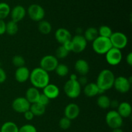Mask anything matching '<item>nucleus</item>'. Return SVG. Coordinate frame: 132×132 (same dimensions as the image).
Wrapping results in <instances>:
<instances>
[{"instance_id": "2eb2a0df", "label": "nucleus", "mask_w": 132, "mask_h": 132, "mask_svg": "<svg viewBox=\"0 0 132 132\" xmlns=\"http://www.w3.org/2000/svg\"><path fill=\"white\" fill-rule=\"evenodd\" d=\"M72 35L69 30L64 28H59L55 31V38L61 45H63L72 39Z\"/></svg>"}, {"instance_id": "f257e3e1", "label": "nucleus", "mask_w": 132, "mask_h": 132, "mask_svg": "<svg viewBox=\"0 0 132 132\" xmlns=\"http://www.w3.org/2000/svg\"><path fill=\"white\" fill-rule=\"evenodd\" d=\"M29 79L34 87L37 89H43L50 82V76L40 67L34 68L30 72Z\"/></svg>"}, {"instance_id": "bb28decb", "label": "nucleus", "mask_w": 132, "mask_h": 132, "mask_svg": "<svg viewBox=\"0 0 132 132\" xmlns=\"http://www.w3.org/2000/svg\"><path fill=\"white\" fill-rule=\"evenodd\" d=\"M19 30V27H18V23L13 21H10L6 23V32L9 36H14L18 33Z\"/></svg>"}, {"instance_id": "c9c22d12", "label": "nucleus", "mask_w": 132, "mask_h": 132, "mask_svg": "<svg viewBox=\"0 0 132 132\" xmlns=\"http://www.w3.org/2000/svg\"><path fill=\"white\" fill-rule=\"evenodd\" d=\"M6 79V73L5 70L0 67V84L5 82Z\"/></svg>"}, {"instance_id": "1a4fd4ad", "label": "nucleus", "mask_w": 132, "mask_h": 132, "mask_svg": "<svg viewBox=\"0 0 132 132\" xmlns=\"http://www.w3.org/2000/svg\"><path fill=\"white\" fill-rule=\"evenodd\" d=\"M29 18L34 21L39 22L43 20L45 16V9L38 4H32L30 5L27 10Z\"/></svg>"}, {"instance_id": "c03bdc74", "label": "nucleus", "mask_w": 132, "mask_h": 132, "mask_svg": "<svg viewBox=\"0 0 132 132\" xmlns=\"http://www.w3.org/2000/svg\"><path fill=\"white\" fill-rule=\"evenodd\" d=\"M112 132H124V131H122L121 128H117V129H113V130H112Z\"/></svg>"}, {"instance_id": "e433bc0d", "label": "nucleus", "mask_w": 132, "mask_h": 132, "mask_svg": "<svg viewBox=\"0 0 132 132\" xmlns=\"http://www.w3.org/2000/svg\"><path fill=\"white\" fill-rule=\"evenodd\" d=\"M23 114H24V119H25L26 120H27V121H32L34 119V116L32 112H31L30 110H28V111L24 112Z\"/></svg>"}, {"instance_id": "37998d69", "label": "nucleus", "mask_w": 132, "mask_h": 132, "mask_svg": "<svg viewBox=\"0 0 132 132\" xmlns=\"http://www.w3.org/2000/svg\"><path fill=\"white\" fill-rule=\"evenodd\" d=\"M70 80H77V76H76V74H74V73H73V74H72L70 76Z\"/></svg>"}, {"instance_id": "412c9836", "label": "nucleus", "mask_w": 132, "mask_h": 132, "mask_svg": "<svg viewBox=\"0 0 132 132\" xmlns=\"http://www.w3.org/2000/svg\"><path fill=\"white\" fill-rule=\"evenodd\" d=\"M99 89L95 82L87 83L84 88L83 92L88 97H94L99 94Z\"/></svg>"}, {"instance_id": "a18cd8bd", "label": "nucleus", "mask_w": 132, "mask_h": 132, "mask_svg": "<svg viewBox=\"0 0 132 132\" xmlns=\"http://www.w3.org/2000/svg\"><path fill=\"white\" fill-rule=\"evenodd\" d=\"M0 132H1V131H0Z\"/></svg>"}, {"instance_id": "9b49d317", "label": "nucleus", "mask_w": 132, "mask_h": 132, "mask_svg": "<svg viewBox=\"0 0 132 132\" xmlns=\"http://www.w3.org/2000/svg\"><path fill=\"white\" fill-rule=\"evenodd\" d=\"M72 51L74 53H81L85 50L87 46V41L83 36L77 34L71 39Z\"/></svg>"}, {"instance_id": "72a5a7b5", "label": "nucleus", "mask_w": 132, "mask_h": 132, "mask_svg": "<svg viewBox=\"0 0 132 132\" xmlns=\"http://www.w3.org/2000/svg\"><path fill=\"white\" fill-rule=\"evenodd\" d=\"M18 132H37V131L36 128L34 125L27 124L19 128Z\"/></svg>"}, {"instance_id": "393cba45", "label": "nucleus", "mask_w": 132, "mask_h": 132, "mask_svg": "<svg viewBox=\"0 0 132 132\" xmlns=\"http://www.w3.org/2000/svg\"><path fill=\"white\" fill-rule=\"evenodd\" d=\"M1 132H18L19 128L16 124L12 121L4 122L0 129Z\"/></svg>"}, {"instance_id": "5701e85b", "label": "nucleus", "mask_w": 132, "mask_h": 132, "mask_svg": "<svg viewBox=\"0 0 132 132\" xmlns=\"http://www.w3.org/2000/svg\"><path fill=\"white\" fill-rule=\"evenodd\" d=\"M30 110L32 112L34 116H41L45 114L46 112V106L36 103L31 104Z\"/></svg>"}, {"instance_id": "58836bf2", "label": "nucleus", "mask_w": 132, "mask_h": 132, "mask_svg": "<svg viewBox=\"0 0 132 132\" xmlns=\"http://www.w3.org/2000/svg\"><path fill=\"white\" fill-rule=\"evenodd\" d=\"M77 81H78L81 86H82V85L85 86L87 84L88 80L85 76H81L79 79H77Z\"/></svg>"}, {"instance_id": "4be33fe9", "label": "nucleus", "mask_w": 132, "mask_h": 132, "mask_svg": "<svg viewBox=\"0 0 132 132\" xmlns=\"http://www.w3.org/2000/svg\"><path fill=\"white\" fill-rule=\"evenodd\" d=\"M83 36L87 42H93L99 36L98 30L94 27H89L85 30Z\"/></svg>"}, {"instance_id": "7ed1b4c3", "label": "nucleus", "mask_w": 132, "mask_h": 132, "mask_svg": "<svg viewBox=\"0 0 132 132\" xmlns=\"http://www.w3.org/2000/svg\"><path fill=\"white\" fill-rule=\"evenodd\" d=\"M112 48L109 38L98 36L92 42V48L96 54L105 55L108 50Z\"/></svg>"}, {"instance_id": "c85d7f7f", "label": "nucleus", "mask_w": 132, "mask_h": 132, "mask_svg": "<svg viewBox=\"0 0 132 132\" xmlns=\"http://www.w3.org/2000/svg\"><path fill=\"white\" fill-rule=\"evenodd\" d=\"M112 33H113V32H112V28L107 25L101 26L98 29L99 36H101V37L110 38V36H112Z\"/></svg>"}, {"instance_id": "b1692460", "label": "nucleus", "mask_w": 132, "mask_h": 132, "mask_svg": "<svg viewBox=\"0 0 132 132\" xmlns=\"http://www.w3.org/2000/svg\"><path fill=\"white\" fill-rule=\"evenodd\" d=\"M111 100L109 97L105 95H101L97 100V104L98 106L101 109L106 110L110 107Z\"/></svg>"}, {"instance_id": "473e14b6", "label": "nucleus", "mask_w": 132, "mask_h": 132, "mask_svg": "<svg viewBox=\"0 0 132 132\" xmlns=\"http://www.w3.org/2000/svg\"><path fill=\"white\" fill-rule=\"evenodd\" d=\"M71 120L67 118L66 117H63L59 120V126L62 130H68L70 127L71 126Z\"/></svg>"}, {"instance_id": "2f4dec72", "label": "nucleus", "mask_w": 132, "mask_h": 132, "mask_svg": "<svg viewBox=\"0 0 132 132\" xmlns=\"http://www.w3.org/2000/svg\"><path fill=\"white\" fill-rule=\"evenodd\" d=\"M12 62V64L15 67H17V68L24 67L25 64V60H24V57H22L21 55H16L13 57Z\"/></svg>"}, {"instance_id": "f704fd0d", "label": "nucleus", "mask_w": 132, "mask_h": 132, "mask_svg": "<svg viewBox=\"0 0 132 132\" xmlns=\"http://www.w3.org/2000/svg\"><path fill=\"white\" fill-rule=\"evenodd\" d=\"M49 102H50V99L47 97L45 95H44L43 94H40L39 97L38 101H37V103L39 104H41V105H43L45 106H46L47 104H48Z\"/></svg>"}, {"instance_id": "ea45409f", "label": "nucleus", "mask_w": 132, "mask_h": 132, "mask_svg": "<svg viewBox=\"0 0 132 132\" xmlns=\"http://www.w3.org/2000/svg\"><path fill=\"white\" fill-rule=\"evenodd\" d=\"M62 45H63V46H64V47L68 50V51L69 52L72 51V43H71V40L67 41V42H66L65 43H64Z\"/></svg>"}, {"instance_id": "0eeeda50", "label": "nucleus", "mask_w": 132, "mask_h": 132, "mask_svg": "<svg viewBox=\"0 0 132 132\" xmlns=\"http://www.w3.org/2000/svg\"><path fill=\"white\" fill-rule=\"evenodd\" d=\"M40 68L47 72L55 71V68L59 64L58 59L53 55H46L43 57L40 61Z\"/></svg>"}, {"instance_id": "ddd939ff", "label": "nucleus", "mask_w": 132, "mask_h": 132, "mask_svg": "<svg viewBox=\"0 0 132 132\" xmlns=\"http://www.w3.org/2000/svg\"><path fill=\"white\" fill-rule=\"evenodd\" d=\"M64 117L70 120H74L78 117L80 113V108L76 103H70L65 107L64 110Z\"/></svg>"}, {"instance_id": "6ab92c4d", "label": "nucleus", "mask_w": 132, "mask_h": 132, "mask_svg": "<svg viewBox=\"0 0 132 132\" xmlns=\"http://www.w3.org/2000/svg\"><path fill=\"white\" fill-rule=\"evenodd\" d=\"M117 112L122 117V119L130 117L132 112L131 104L128 102H122L119 103L117 107Z\"/></svg>"}, {"instance_id": "a211bd4d", "label": "nucleus", "mask_w": 132, "mask_h": 132, "mask_svg": "<svg viewBox=\"0 0 132 132\" xmlns=\"http://www.w3.org/2000/svg\"><path fill=\"white\" fill-rule=\"evenodd\" d=\"M76 72L81 76H85L90 71V65L86 60L79 59L77 60L74 65Z\"/></svg>"}, {"instance_id": "6e6552de", "label": "nucleus", "mask_w": 132, "mask_h": 132, "mask_svg": "<svg viewBox=\"0 0 132 132\" xmlns=\"http://www.w3.org/2000/svg\"><path fill=\"white\" fill-rule=\"evenodd\" d=\"M131 78H127L125 76H119L116 77L113 87L115 88L118 92L121 94H126L128 92L131 88Z\"/></svg>"}, {"instance_id": "f8f14e48", "label": "nucleus", "mask_w": 132, "mask_h": 132, "mask_svg": "<svg viewBox=\"0 0 132 132\" xmlns=\"http://www.w3.org/2000/svg\"><path fill=\"white\" fill-rule=\"evenodd\" d=\"M31 104L27 100L25 97H19L13 101L12 103V108L15 112L24 113L30 110Z\"/></svg>"}, {"instance_id": "dca6fc26", "label": "nucleus", "mask_w": 132, "mask_h": 132, "mask_svg": "<svg viewBox=\"0 0 132 132\" xmlns=\"http://www.w3.org/2000/svg\"><path fill=\"white\" fill-rule=\"evenodd\" d=\"M30 71L27 67H22L18 68L15 72V79L19 83H23L29 79Z\"/></svg>"}, {"instance_id": "cd10ccee", "label": "nucleus", "mask_w": 132, "mask_h": 132, "mask_svg": "<svg viewBox=\"0 0 132 132\" xmlns=\"http://www.w3.org/2000/svg\"><path fill=\"white\" fill-rule=\"evenodd\" d=\"M10 10L11 9L9 4L5 2L0 3V19L3 20L7 18L10 14Z\"/></svg>"}, {"instance_id": "20e7f679", "label": "nucleus", "mask_w": 132, "mask_h": 132, "mask_svg": "<svg viewBox=\"0 0 132 132\" xmlns=\"http://www.w3.org/2000/svg\"><path fill=\"white\" fill-rule=\"evenodd\" d=\"M64 92L70 99H76L81 92V86L77 80H68L64 85Z\"/></svg>"}, {"instance_id": "4468645a", "label": "nucleus", "mask_w": 132, "mask_h": 132, "mask_svg": "<svg viewBox=\"0 0 132 132\" xmlns=\"http://www.w3.org/2000/svg\"><path fill=\"white\" fill-rule=\"evenodd\" d=\"M26 13L27 12L24 6L20 5H16L10 10V14L11 15L12 21L15 23L21 21L25 17Z\"/></svg>"}, {"instance_id": "9d476101", "label": "nucleus", "mask_w": 132, "mask_h": 132, "mask_svg": "<svg viewBox=\"0 0 132 132\" xmlns=\"http://www.w3.org/2000/svg\"><path fill=\"white\" fill-rule=\"evenodd\" d=\"M105 58L107 63L110 65H118L122 59V52L121 50L112 47L105 54Z\"/></svg>"}, {"instance_id": "c756f323", "label": "nucleus", "mask_w": 132, "mask_h": 132, "mask_svg": "<svg viewBox=\"0 0 132 132\" xmlns=\"http://www.w3.org/2000/svg\"><path fill=\"white\" fill-rule=\"evenodd\" d=\"M55 73L59 77H64L69 73V68L68 66L64 64H59L55 70Z\"/></svg>"}, {"instance_id": "a19ab883", "label": "nucleus", "mask_w": 132, "mask_h": 132, "mask_svg": "<svg viewBox=\"0 0 132 132\" xmlns=\"http://www.w3.org/2000/svg\"><path fill=\"white\" fill-rule=\"evenodd\" d=\"M126 63H128L129 66H131L132 65V53L130 52L127 55L126 58Z\"/></svg>"}, {"instance_id": "7c9ffc66", "label": "nucleus", "mask_w": 132, "mask_h": 132, "mask_svg": "<svg viewBox=\"0 0 132 132\" xmlns=\"http://www.w3.org/2000/svg\"><path fill=\"white\" fill-rule=\"evenodd\" d=\"M70 52L68 51L63 45H61L55 51V57L57 59H64L68 56Z\"/></svg>"}, {"instance_id": "79ce46f5", "label": "nucleus", "mask_w": 132, "mask_h": 132, "mask_svg": "<svg viewBox=\"0 0 132 132\" xmlns=\"http://www.w3.org/2000/svg\"><path fill=\"white\" fill-rule=\"evenodd\" d=\"M119 104V102L117 101V100H113V101H111V103H110V106L113 107V108H116L118 107Z\"/></svg>"}, {"instance_id": "a878e982", "label": "nucleus", "mask_w": 132, "mask_h": 132, "mask_svg": "<svg viewBox=\"0 0 132 132\" xmlns=\"http://www.w3.org/2000/svg\"><path fill=\"white\" fill-rule=\"evenodd\" d=\"M52 27L51 24L48 21L42 20L39 22L38 30L40 33L44 35H47L51 32Z\"/></svg>"}, {"instance_id": "f3484780", "label": "nucleus", "mask_w": 132, "mask_h": 132, "mask_svg": "<svg viewBox=\"0 0 132 132\" xmlns=\"http://www.w3.org/2000/svg\"><path fill=\"white\" fill-rule=\"evenodd\" d=\"M43 94L46 95L50 100L56 99L60 94L59 88L57 85L54 84L49 83L43 89Z\"/></svg>"}, {"instance_id": "4c0bfd02", "label": "nucleus", "mask_w": 132, "mask_h": 132, "mask_svg": "<svg viewBox=\"0 0 132 132\" xmlns=\"http://www.w3.org/2000/svg\"><path fill=\"white\" fill-rule=\"evenodd\" d=\"M6 32V23L2 19H0V36Z\"/></svg>"}, {"instance_id": "423d86ee", "label": "nucleus", "mask_w": 132, "mask_h": 132, "mask_svg": "<svg viewBox=\"0 0 132 132\" xmlns=\"http://www.w3.org/2000/svg\"><path fill=\"white\" fill-rule=\"evenodd\" d=\"M109 39L112 43V47L119 50L125 48L127 46L128 41L127 36L121 32H113Z\"/></svg>"}, {"instance_id": "aec40b11", "label": "nucleus", "mask_w": 132, "mask_h": 132, "mask_svg": "<svg viewBox=\"0 0 132 132\" xmlns=\"http://www.w3.org/2000/svg\"><path fill=\"white\" fill-rule=\"evenodd\" d=\"M40 94H41L38 89L33 86L27 89L25 94V98L30 104H34L37 102Z\"/></svg>"}, {"instance_id": "f03ea898", "label": "nucleus", "mask_w": 132, "mask_h": 132, "mask_svg": "<svg viewBox=\"0 0 132 132\" xmlns=\"http://www.w3.org/2000/svg\"><path fill=\"white\" fill-rule=\"evenodd\" d=\"M114 73L109 69H104L99 72L96 81V85L100 90L105 92L112 88L114 83Z\"/></svg>"}, {"instance_id": "39448f33", "label": "nucleus", "mask_w": 132, "mask_h": 132, "mask_svg": "<svg viewBox=\"0 0 132 132\" xmlns=\"http://www.w3.org/2000/svg\"><path fill=\"white\" fill-rule=\"evenodd\" d=\"M106 122L111 129L121 128L123 124V119L119 114L117 110H110L106 113L105 117Z\"/></svg>"}]
</instances>
